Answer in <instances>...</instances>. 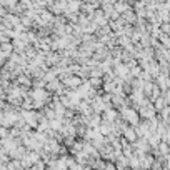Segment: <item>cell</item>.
Wrapping results in <instances>:
<instances>
[{
	"mask_svg": "<svg viewBox=\"0 0 170 170\" xmlns=\"http://www.w3.org/2000/svg\"><path fill=\"white\" fill-rule=\"evenodd\" d=\"M125 137H127V138H130V140H132V138L135 140V132L132 130V129H129V130L125 132Z\"/></svg>",
	"mask_w": 170,
	"mask_h": 170,
	"instance_id": "3957f363",
	"label": "cell"
},
{
	"mask_svg": "<svg viewBox=\"0 0 170 170\" xmlns=\"http://www.w3.org/2000/svg\"><path fill=\"white\" fill-rule=\"evenodd\" d=\"M67 85H70V87H77V85H80L82 83V80L79 79V77H68V79L65 80Z\"/></svg>",
	"mask_w": 170,
	"mask_h": 170,
	"instance_id": "7a4b0ae2",
	"label": "cell"
},
{
	"mask_svg": "<svg viewBox=\"0 0 170 170\" xmlns=\"http://www.w3.org/2000/svg\"><path fill=\"white\" fill-rule=\"evenodd\" d=\"M123 114H125V117H127V120L130 122V123H137V120H138V117H137V114L135 112H132V110H123Z\"/></svg>",
	"mask_w": 170,
	"mask_h": 170,
	"instance_id": "6da1fadb",
	"label": "cell"
}]
</instances>
